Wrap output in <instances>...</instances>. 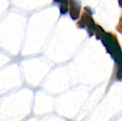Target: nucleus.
Returning <instances> with one entry per match:
<instances>
[{
    "instance_id": "1",
    "label": "nucleus",
    "mask_w": 122,
    "mask_h": 121,
    "mask_svg": "<svg viewBox=\"0 0 122 121\" xmlns=\"http://www.w3.org/2000/svg\"><path fill=\"white\" fill-rule=\"evenodd\" d=\"M101 41L117 64L122 66V50L116 34L112 32H106Z\"/></svg>"
},
{
    "instance_id": "2",
    "label": "nucleus",
    "mask_w": 122,
    "mask_h": 121,
    "mask_svg": "<svg viewBox=\"0 0 122 121\" xmlns=\"http://www.w3.org/2000/svg\"><path fill=\"white\" fill-rule=\"evenodd\" d=\"M92 14L84 11L81 15L80 19L76 23V27L79 29H86L90 37L94 35V29L96 24Z\"/></svg>"
},
{
    "instance_id": "3",
    "label": "nucleus",
    "mask_w": 122,
    "mask_h": 121,
    "mask_svg": "<svg viewBox=\"0 0 122 121\" xmlns=\"http://www.w3.org/2000/svg\"><path fill=\"white\" fill-rule=\"evenodd\" d=\"M69 15L72 20L76 21L80 17L81 2L79 0H69Z\"/></svg>"
},
{
    "instance_id": "4",
    "label": "nucleus",
    "mask_w": 122,
    "mask_h": 121,
    "mask_svg": "<svg viewBox=\"0 0 122 121\" xmlns=\"http://www.w3.org/2000/svg\"><path fill=\"white\" fill-rule=\"evenodd\" d=\"M106 31L104 30V29L99 24H96L95 29H94V35L97 38V39L101 40L103 36L105 35Z\"/></svg>"
},
{
    "instance_id": "5",
    "label": "nucleus",
    "mask_w": 122,
    "mask_h": 121,
    "mask_svg": "<svg viewBox=\"0 0 122 121\" xmlns=\"http://www.w3.org/2000/svg\"><path fill=\"white\" fill-rule=\"evenodd\" d=\"M116 30L119 34H122V15L120 16V18H119V23L116 26Z\"/></svg>"
},
{
    "instance_id": "6",
    "label": "nucleus",
    "mask_w": 122,
    "mask_h": 121,
    "mask_svg": "<svg viewBox=\"0 0 122 121\" xmlns=\"http://www.w3.org/2000/svg\"><path fill=\"white\" fill-rule=\"evenodd\" d=\"M53 2L55 4H59V6L69 5V0H53Z\"/></svg>"
},
{
    "instance_id": "7",
    "label": "nucleus",
    "mask_w": 122,
    "mask_h": 121,
    "mask_svg": "<svg viewBox=\"0 0 122 121\" xmlns=\"http://www.w3.org/2000/svg\"><path fill=\"white\" fill-rule=\"evenodd\" d=\"M118 2H119V7L122 9V0H118Z\"/></svg>"
}]
</instances>
